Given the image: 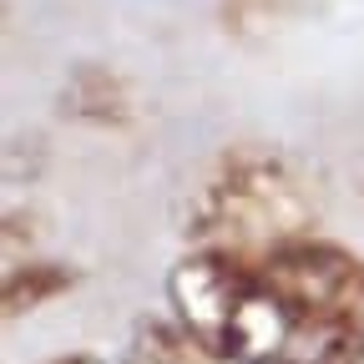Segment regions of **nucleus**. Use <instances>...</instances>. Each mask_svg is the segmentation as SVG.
Segmentation results:
<instances>
[{"label":"nucleus","mask_w":364,"mask_h":364,"mask_svg":"<svg viewBox=\"0 0 364 364\" xmlns=\"http://www.w3.org/2000/svg\"><path fill=\"white\" fill-rule=\"evenodd\" d=\"M314 193L294 162L268 147H233L203 177L188 213V238L203 253L263 263L299 238H314Z\"/></svg>","instance_id":"nucleus-1"},{"label":"nucleus","mask_w":364,"mask_h":364,"mask_svg":"<svg viewBox=\"0 0 364 364\" xmlns=\"http://www.w3.org/2000/svg\"><path fill=\"white\" fill-rule=\"evenodd\" d=\"M167 299L208 359L294 364V318L258 263L193 248L167 273Z\"/></svg>","instance_id":"nucleus-2"},{"label":"nucleus","mask_w":364,"mask_h":364,"mask_svg":"<svg viewBox=\"0 0 364 364\" xmlns=\"http://www.w3.org/2000/svg\"><path fill=\"white\" fill-rule=\"evenodd\" d=\"M258 268L294 318V364H354L364 354V258L299 238Z\"/></svg>","instance_id":"nucleus-3"},{"label":"nucleus","mask_w":364,"mask_h":364,"mask_svg":"<svg viewBox=\"0 0 364 364\" xmlns=\"http://www.w3.org/2000/svg\"><path fill=\"white\" fill-rule=\"evenodd\" d=\"M76 284V273L61 268V263H31V268H16L6 279V318H21L41 304H51L56 294H66Z\"/></svg>","instance_id":"nucleus-4"},{"label":"nucleus","mask_w":364,"mask_h":364,"mask_svg":"<svg viewBox=\"0 0 364 364\" xmlns=\"http://www.w3.org/2000/svg\"><path fill=\"white\" fill-rule=\"evenodd\" d=\"M56 364H102L97 354H66V359H56Z\"/></svg>","instance_id":"nucleus-5"}]
</instances>
